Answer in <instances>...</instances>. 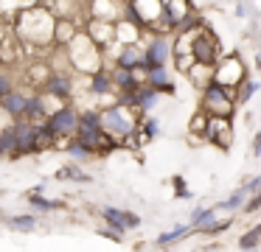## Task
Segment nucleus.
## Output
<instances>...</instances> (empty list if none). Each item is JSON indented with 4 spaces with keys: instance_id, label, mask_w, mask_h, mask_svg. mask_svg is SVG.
I'll return each mask as SVG.
<instances>
[{
    "instance_id": "obj_30",
    "label": "nucleus",
    "mask_w": 261,
    "mask_h": 252,
    "mask_svg": "<svg viewBox=\"0 0 261 252\" xmlns=\"http://www.w3.org/2000/svg\"><path fill=\"white\" fill-rule=\"evenodd\" d=\"M230 227H233V218H230V216H227V218H219V216H216L214 221H211V224H205L202 230H197V233H199V235H208V238H214V235L227 233Z\"/></svg>"
},
{
    "instance_id": "obj_24",
    "label": "nucleus",
    "mask_w": 261,
    "mask_h": 252,
    "mask_svg": "<svg viewBox=\"0 0 261 252\" xmlns=\"http://www.w3.org/2000/svg\"><path fill=\"white\" fill-rule=\"evenodd\" d=\"M25 202H29V207H31V210H37V213H51V210H62V207H65V202L45 199V196H37V193H29V196H25Z\"/></svg>"
},
{
    "instance_id": "obj_16",
    "label": "nucleus",
    "mask_w": 261,
    "mask_h": 252,
    "mask_svg": "<svg viewBox=\"0 0 261 252\" xmlns=\"http://www.w3.org/2000/svg\"><path fill=\"white\" fill-rule=\"evenodd\" d=\"M25 101H29V95L23 93V90H14L12 95H6V98L0 101V112L9 118H14V123L23 118V109H25Z\"/></svg>"
},
{
    "instance_id": "obj_7",
    "label": "nucleus",
    "mask_w": 261,
    "mask_h": 252,
    "mask_svg": "<svg viewBox=\"0 0 261 252\" xmlns=\"http://www.w3.org/2000/svg\"><path fill=\"white\" fill-rule=\"evenodd\" d=\"M191 56L197 65H205V67H214L222 56V48H219V37L211 25H202L197 34L191 37Z\"/></svg>"
},
{
    "instance_id": "obj_5",
    "label": "nucleus",
    "mask_w": 261,
    "mask_h": 252,
    "mask_svg": "<svg viewBox=\"0 0 261 252\" xmlns=\"http://www.w3.org/2000/svg\"><path fill=\"white\" fill-rule=\"evenodd\" d=\"M244 78H250V70H247L242 56H239L236 50L222 53L219 62L214 65V84H219V87H225V90H239Z\"/></svg>"
},
{
    "instance_id": "obj_4",
    "label": "nucleus",
    "mask_w": 261,
    "mask_h": 252,
    "mask_svg": "<svg viewBox=\"0 0 261 252\" xmlns=\"http://www.w3.org/2000/svg\"><path fill=\"white\" fill-rule=\"evenodd\" d=\"M138 123H141V115H135L132 109H124L121 104H110L101 109V132L115 137L118 143H124L126 137L138 132Z\"/></svg>"
},
{
    "instance_id": "obj_37",
    "label": "nucleus",
    "mask_w": 261,
    "mask_h": 252,
    "mask_svg": "<svg viewBox=\"0 0 261 252\" xmlns=\"http://www.w3.org/2000/svg\"><path fill=\"white\" fill-rule=\"evenodd\" d=\"M233 11H236V17H247L250 11H255V6H250V3H236V6H233Z\"/></svg>"
},
{
    "instance_id": "obj_18",
    "label": "nucleus",
    "mask_w": 261,
    "mask_h": 252,
    "mask_svg": "<svg viewBox=\"0 0 261 252\" xmlns=\"http://www.w3.org/2000/svg\"><path fill=\"white\" fill-rule=\"evenodd\" d=\"M37 213H17V216H6V227L14 233H34L37 230Z\"/></svg>"
},
{
    "instance_id": "obj_34",
    "label": "nucleus",
    "mask_w": 261,
    "mask_h": 252,
    "mask_svg": "<svg viewBox=\"0 0 261 252\" xmlns=\"http://www.w3.org/2000/svg\"><path fill=\"white\" fill-rule=\"evenodd\" d=\"M239 188H242L247 196L258 193V190H261V174H253V177H250V179H244V182L239 185Z\"/></svg>"
},
{
    "instance_id": "obj_11",
    "label": "nucleus",
    "mask_w": 261,
    "mask_h": 252,
    "mask_svg": "<svg viewBox=\"0 0 261 252\" xmlns=\"http://www.w3.org/2000/svg\"><path fill=\"white\" fill-rule=\"evenodd\" d=\"M14 129H17V143H14L12 160H17V157H29V154H40V146H37V123L17 121Z\"/></svg>"
},
{
    "instance_id": "obj_25",
    "label": "nucleus",
    "mask_w": 261,
    "mask_h": 252,
    "mask_svg": "<svg viewBox=\"0 0 261 252\" xmlns=\"http://www.w3.org/2000/svg\"><path fill=\"white\" fill-rule=\"evenodd\" d=\"M258 90H261V81H258V78H253V76H250V78H244V81H242V87L236 90V106L250 104V101H253V95L258 93Z\"/></svg>"
},
{
    "instance_id": "obj_8",
    "label": "nucleus",
    "mask_w": 261,
    "mask_h": 252,
    "mask_svg": "<svg viewBox=\"0 0 261 252\" xmlns=\"http://www.w3.org/2000/svg\"><path fill=\"white\" fill-rule=\"evenodd\" d=\"M45 126L57 134V140H73L76 129H79V109L70 104L59 106L54 115L45 118Z\"/></svg>"
},
{
    "instance_id": "obj_20",
    "label": "nucleus",
    "mask_w": 261,
    "mask_h": 252,
    "mask_svg": "<svg viewBox=\"0 0 261 252\" xmlns=\"http://www.w3.org/2000/svg\"><path fill=\"white\" fill-rule=\"evenodd\" d=\"M194 230L188 227V224H177V227H171V230H166V233H160L158 238H154V246H171V244H177V241H182V238H188Z\"/></svg>"
},
{
    "instance_id": "obj_28",
    "label": "nucleus",
    "mask_w": 261,
    "mask_h": 252,
    "mask_svg": "<svg viewBox=\"0 0 261 252\" xmlns=\"http://www.w3.org/2000/svg\"><path fill=\"white\" fill-rule=\"evenodd\" d=\"M65 154L70 157V162H73V165H82V162H87V160L93 157V151L85 149L82 143H76V140H68V146H65Z\"/></svg>"
},
{
    "instance_id": "obj_31",
    "label": "nucleus",
    "mask_w": 261,
    "mask_h": 252,
    "mask_svg": "<svg viewBox=\"0 0 261 252\" xmlns=\"http://www.w3.org/2000/svg\"><path fill=\"white\" fill-rule=\"evenodd\" d=\"M14 90H17L14 76H12V73H6V70H0V101L6 98V95H12Z\"/></svg>"
},
{
    "instance_id": "obj_14",
    "label": "nucleus",
    "mask_w": 261,
    "mask_h": 252,
    "mask_svg": "<svg viewBox=\"0 0 261 252\" xmlns=\"http://www.w3.org/2000/svg\"><path fill=\"white\" fill-rule=\"evenodd\" d=\"M146 87H152L158 95H174V93H177L174 78H171V70H169V67H158V70L146 73Z\"/></svg>"
},
{
    "instance_id": "obj_32",
    "label": "nucleus",
    "mask_w": 261,
    "mask_h": 252,
    "mask_svg": "<svg viewBox=\"0 0 261 252\" xmlns=\"http://www.w3.org/2000/svg\"><path fill=\"white\" fill-rule=\"evenodd\" d=\"M171 188H174V199H191V190L186 188V177H182V174H174V177H171Z\"/></svg>"
},
{
    "instance_id": "obj_3",
    "label": "nucleus",
    "mask_w": 261,
    "mask_h": 252,
    "mask_svg": "<svg viewBox=\"0 0 261 252\" xmlns=\"http://www.w3.org/2000/svg\"><path fill=\"white\" fill-rule=\"evenodd\" d=\"M236 90H225L219 84L211 81L208 87L199 93V112L208 118H222V121H233L236 115Z\"/></svg>"
},
{
    "instance_id": "obj_39",
    "label": "nucleus",
    "mask_w": 261,
    "mask_h": 252,
    "mask_svg": "<svg viewBox=\"0 0 261 252\" xmlns=\"http://www.w3.org/2000/svg\"><path fill=\"white\" fill-rule=\"evenodd\" d=\"M255 70H258V73H261V48H258V50H255Z\"/></svg>"
},
{
    "instance_id": "obj_19",
    "label": "nucleus",
    "mask_w": 261,
    "mask_h": 252,
    "mask_svg": "<svg viewBox=\"0 0 261 252\" xmlns=\"http://www.w3.org/2000/svg\"><path fill=\"white\" fill-rule=\"evenodd\" d=\"M247 199H250V196L244 193L242 188H236L230 196H227V199L216 202L214 210H216V213H242V207H244V202H247Z\"/></svg>"
},
{
    "instance_id": "obj_33",
    "label": "nucleus",
    "mask_w": 261,
    "mask_h": 252,
    "mask_svg": "<svg viewBox=\"0 0 261 252\" xmlns=\"http://www.w3.org/2000/svg\"><path fill=\"white\" fill-rule=\"evenodd\" d=\"M171 62H174V70H177V73H182V76H188V70H191V67L197 65L191 53H186V56H171Z\"/></svg>"
},
{
    "instance_id": "obj_27",
    "label": "nucleus",
    "mask_w": 261,
    "mask_h": 252,
    "mask_svg": "<svg viewBox=\"0 0 261 252\" xmlns=\"http://www.w3.org/2000/svg\"><path fill=\"white\" fill-rule=\"evenodd\" d=\"M208 121H211V118L205 115V112H199V109L194 112V118L188 121V132H191V140H194V143H197V140L202 143V137H205V129H208Z\"/></svg>"
},
{
    "instance_id": "obj_29",
    "label": "nucleus",
    "mask_w": 261,
    "mask_h": 252,
    "mask_svg": "<svg viewBox=\"0 0 261 252\" xmlns=\"http://www.w3.org/2000/svg\"><path fill=\"white\" fill-rule=\"evenodd\" d=\"M79 126L82 129H101V109L98 106L79 109Z\"/></svg>"
},
{
    "instance_id": "obj_12",
    "label": "nucleus",
    "mask_w": 261,
    "mask_h": 252,
    "mask_svg": "<svg viewBox=\"0 0 261 252\" xmlns=\"http://www.w3.org/2000/svg\"><path fill=\"white\" fill-rule=\"evenodd\" d=\"M87 9V20H98V22H110V25H115V22H121V17H124V3H118V0H98V3H90L85 6Z\"/></svg>"
},
{
    "instance_id": "obj_23",
    "label": "nucleus",
    "mask_w": 261,
    "mask_h": 252,
    "mask_svg": "<svg viewBox=\"0 0 261 252\" xmlns=\"http://www.w3.org/2000/svg\"><path fill=\"white\" fill-rule=\"evenodd\" d=\"M188 81L194 84V87L202 93L205 87H208L211 81H214V67H205V65H194L191 70H188Z\"/></svg>"
},
{
    "instance_id": "obj_1",
    "label": "nucleus",
    "mask_w": 261,
    "mask_h": 252,
    "mask_svg": "<svg viewBox=\"0 0 261 252\" xmlns=\"http://www.w3.org/2000/svg\"><path fill=\"white\" fill-rule=\"evenodd\" d=\"M54 28L57 17L51 14L45 3H29L20 14H14L12 31L17 37L20 48H48L54 45Z\"/></svg>"
},
{
    "instance_id": "obj_15",
    "label": "nucleus",
    "mask_w": 261,
    "mask_h": 252,
    "mask_svg": "<svg viewBox=\"0 0 261 252\" xmlns=\"http://www.w3.org/2000/svg\"><path fill=\"white\" fill-rule=\"evenodd\" d=\"M90 95H96V98H110V95H115V90H113V78H110V67H101L98 73H93L90 76Z\"/></svg>"
},
{
    "instance_id": "obj_9",
    "label": "nucleus",
    "mask_w": 261,
    "mask_h": 252,
    "mask_svg": "<svg viewBox=\"0 0 261 252\" xmlns=\"http://www.w3.org/2000/svg\"><path fill=\"white\" fill-rule=\"evenodd\" d=\"M73 76L70 73H62V70H51V76L45 78V84H42L37 93H42L45 98H54L57 104H68L70 98H73Z\"/></svg>"
},
{
    "instance_id": "obj_26",
    "label": "nucleus",
    "mask_w": 261,
    "mask_h": 252,
    "mask_svg": "<svg viewBox=\"0 0 261 252\" xmlns=\"http://www.w3.org/2000/svg\"><path fill=\"white\" fill-rule=\"evenodd\" d=\"M14 143H17V129H14V123H9L0 129V157H12Z\"/></svg>"
},
{
    "instance_id": "obj_2",
    "label": "nucleus",
    "mask_w": 261,
    "mask_h": 252,
    "mask_svg": "<svg viewBox=\"0 0 261 252\" xmlns=\"http://www.w3.org/2000/svg\"><path fill=\"white\" fill-rule=\"evenodd\" d=\"M65 53H68L70 67H73L76 73H87V76H93V73H98L104 67V53L90 42V39H87L85 31H76V37L65 45Z\"/></svg>"
},
{
    "instance_id": "obj_21",
    "label": "nucleus",
    "mask_w": 261,
    "mask_h": 252,
    "mask_svg": "<svg viewBox=\"0 0 261 252\" xmlns=\"http://www.w3.org/2000/svg\"><path fill=\"white\" fill-rule=\"evenodd\" d=\"M54 179H68V182H79V185H90L93 177L87 171H82L79 165H73V162H68V165H62L57 174H54Z\"/></svg>"
},
{
    "instance_id": "obj_35",
    "label": "nucleus",
    "mask_w": 261,
    "mask_h": 252,
    "mask_svg": "<svg viewBox=\"0 0 261 252\" xmlns=\"http://www.w3.org/2000/svg\"><path fill=\"white\" fill-rule=\"evenodd\" d=\"M258 210H261V190H258V193H253V196H250V199L244 202V207H242V213H244V216H255Z\"/></svg>"
},
{
    "instance_id": "obj_22",
    "label": "nucleus",
    "mask_w": 261,
    "mask_h": 252,
    "mask_svg": "<svg viewBox=\"0 0 261 252\" xmlns=\"http://www.w3.org/2000/svg\"><path fill=\"white\" fill-rule=\"evenodd\" d=\"M236 244H239V249H242V252H253V249H258V246H261V221L244 230V233L239 235Z\"/></svg>"
},
{
    "instance_id": "obj_40",
    "label": "nucleus",
    "mask_w": 261,
    "mask_h": 252,
    "mask_svg": "<svg viewBox=\"0 0 261 252\" xmlns=\"http://www.w3.org/2000/svg\"><path fill=\"white\" fill-rule=\"evenodd\" d=\"M253 252H258V249H253Z\"/></svg>"
},
{
    "instance_id": "obj_10",
    "label": "nucleus",
    "mask_w": 261,
    "mask_h": 252,
    "mask_svg": "<svg viewBox=\"0 0 261 252\" xmlns=\"http://www.w3.org/2000/svg\"><path fill=\"white\" fill-rule=\"evenodd\" d=\"M202 143H211L216 149L227 151L233 146V121H222V118H211L208 129H205Z\"/></svg>"
},
{
    "instance_id": "obj_17",
    "label": "nucleus",
    "mask_w": 261,
    "mask_h": 252,
    "mask_svg": "<svg viewBox=\"0 0 261 252\" xmlns=\"http://www.w3.org/2000/svg\"><path fill=\"white\" fill-rule=\"evenodd\" d=\"M98 213H101V218H104V227L113 230L118 238H124V235H126V227H124V207H98Z\"/></svg>"
},
{
    "instance_id": "obj_36",
    "label": "nucleus",
    "mask_w": 261,
    "mask_h": 252,
    "mask_svg": "<svg viewBox=\"0 0 261 252\" xmlns=\"http://www.w3.org/2000/svg\"><path fill=\"white\" fill-rule=\"evenodd\" d=\"M143 224V218L138 216V213H132V210H124V227H126V233L129 230H138Z\"/></svg>"
},
{
    "instance_id": "obj_38",
    "label": "nucleus",
    "mask_w": 261,
    "mask_h": 252,
    "mask_svg": "<svg viewBox=\"0 0 261 252\" xmlns=\"http://www.w3.org/2000/svg\"><path fill=\"white\" fill-rule=\"evenodd\" d=\"M253 157H261V129H255L253 134Z\"/></svg>"
},
{
    "instance_id": "obj_6",
    "label": "nucleus",
    "mask_w": 261,
    "mask_h": 252,
    "mask_svg": "<svg viewBox=\"0 0 261 252\" xmlns=\"http://www.w3.org/2000/svg\"><path fill=\"white\" fill-rule=\"evenodd\" d=\"M143 65H141V73L146 76V73L158 70V67H169L171 62V37H163V34H146V39H143Z\"/></svg>"
},
{
    "instance_id": "obj_13",
    "label": "nucleus",
    "mask_w": 261,
    "mask_h": 252,
    "mask_svg": "<svg viewBox=\"0 0 261 252\" xmlns=\"http://www.w3.org/2000/svg\"><path fill=\"white\" fill-rule=\"evenodd\" d=\"M48 115H51V112H48V98L34 90V93L29 95V101H25V109H23V118H20V121H25V123H45Z\"/></svg>"
}]
</instances>
